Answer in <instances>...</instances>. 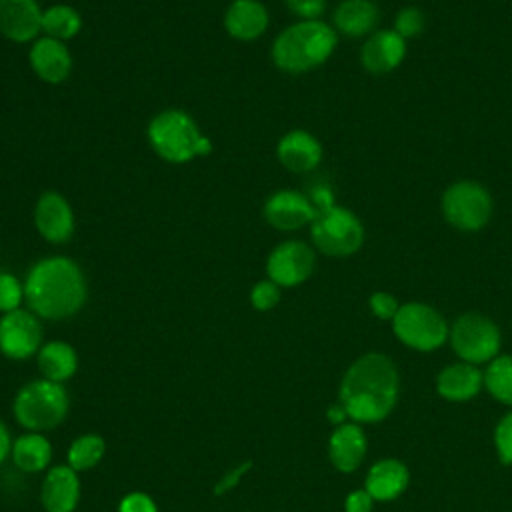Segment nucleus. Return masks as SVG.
<instances>
[{
  "mask_svg": "<svg viewBox=\"0 0 512 512\" xmlns=\"http://www.w3.org/2000/svg\"><path fill=\"white\" fill-rule=\"evenodd\" d=\"M400 394V374L394 360L382 352L356 358L342 376L338 400L356 424H376L390 416Z\"/></svg>",
  "mask_w": 512,
  "mask_h": 512,
  "instance_id": "nucleus-1",
  "label": "nucleus"
},
{
  "mask_svg": "<svg viewBox=\"0 0 512 512\" xmlns=\"http://www.w3.org/2000/svg\"><path fill=\"white\" fill-rule=\"evenodd\" d=\"M88 284L82 268L68 256L38 260L24 280L28 310L44 320H66L82 310Z\"/></svg>",
  "mask_w": 512,
  "mask_h": 512,
  "instance_id": "nucleus-2",
  "label": "nucleus"
},
{
  "mask_svg": "<svg viewBox=\"0 0 512 512\" xmlns=\"http://www.w3.org/2000/svg\"><path fill=\"white\" fill-rule=\"evenodd\" d=\"M338 34L322 20H300L284 28L272 42L270 56L278 70L304 74L324 64L336 50Z\"/></svg>",
  "mask_w": 512,
  "mask_h": 512,
  "instance_id": "nucleus-3",
  "label": "nucleus"
},
{
  "mask_svg": "<svg viewBox=\"0 0 512 512\" xmlns=\"http://www.w3.org/2000/svg\"><path fill=\"white\" fill-rule=\"evenodd\" d=\"M146 136L156 156L170 164H186L212 152V140L202 134L188 112L178 108L158 112L150 120Z\"/></svg>",
  "mask_w": 512,
  "mask_h": 512,
  "instance_id": "nucleus-4",
  "label": "nucleus"
},
{
  "mask_svg": "<svg viewBox=\"0 0 512 512\" xmlns=\"http://www.w3.org/2000/svg\"><path fill=\"white\" fill-rule=\"evenodd\" d=\"M12 410L22 428L30 432H44L64 422L70 410V396L62 382L38 378L18 390Z\"/></svg>",
  "mask_w": 512,
  "mask_h": 512,
  "instance_id": "nucleus-5",
  "label": "nucleus"
},
{
  "mask_svg": "<svg viewBox=\"0 0 512 512\" xmlns=\"http://www.w3.org/2000/svg\"><path fill=\"white\" fill-rule=\"evenodd\" d=\"M310 238L318 252L344 258L362 248L364 226L352 210L334 204L316 212L310 224Z\"/></svg>",
  "mask_w": 512,
  "mask_h": 512,
  "instance_id": "nucleus-6",
  "label": "nucleus"
},
{
  "mask_svg": "<svg viewBox=\"0 0 512 512\" xmlns=\"http://www.w3.org/2000/svg\"><path fill=\"white\" fill-rule=\"evenodd\" d=\"M392 332L404 346L418 352H432L450 336L446 318L424 302L400 304L392 318Z\"/></svg>",
  "mask_w": 512,
  "mask_h": 512,
  "instance_id": "nucleus-7",
  "label": "nucleus"
},
{
  "mask_svg": "<svg viewBox=\"0 0 512 512\" xmlns=\"http://www.w3.org/2000/svg\"><path fill=\"white\" fill-rule=\"evenodd\" d=\"M444 220L462 232L482 230L494 212V202L486 186L476 180H458L450 184L440 200Z\"/></svg>",
  "mask_w": 512,
  "mask_h": 512,
  "instance_id": "nucleus-8",
  "label": "nucleus"
},
{
  "mask_svg": "<svg viewBox=\"0 0 512 512\" xmlns=\"http://www.w3.org/2000/svg\"><path fill=\"white\" fill-rule=\"evenodd\" d=\"M450 346L462 362L486 364L492 362L502 344L496 322L480 312H464L450 326Z\"/></svg>",
  "mask_w": 512,
  "mask_h": 512,
  "instance_id": "nucleus-9",
  "label": "nucleus"
},
{
  "mask_svg": "<svg viewBox=\"0 0 512 512\" xmlns=\"http://www.w3.org/2000/svg\"><path fill=\"white\" fill-rule=\"evenodd\" d=\"M316 268L314 250L302 240H284L272 248L266 260L268 280L280 288L304 284Z\"/></svg>",
  "mask_w": 512,
  "mask_h": 512,
  "instance_id": "nucleus-10",
  "label": "nucleus"
},
{
  "mask_svg": "<svg viewBox=\"0 0 512 512\" xmlns=\"http://www.w3.org/2000/svg\"><path fill=\"white\" fill-rule=\"evenodd\" d=\"M42 348L40 318L24 308L0 318V352L10 360H26Z\"/></svg>",
  "mask_w": 512,
  "mask_h": 512,
  "instance_id": "nucleus-11",
  "label": "nucleus"
},
{
  "mask_svg": "<svg viewBox=\"0 0 512 512\" xmlns=\"http://www.w3.org/2000/svg\"><path fill=\"white\" fill-rule=\"evenodd\" d=\"M316 212L308 194L298 190H278L266 198L262 208L264 220L280 232H292L312 224Z\"/></svg>",
  "mask_w": 512,
  "mask_h": 512,
  "instance_id": "nucleus-12",
  "label": "nucleus"
},
{
  "mask_svg": "<svg viewBox=\"0 0 512 512\" xmlns=\"http://www.w3.org/2000/svg\"><path fill=\"white\" fill-rule=\"evenodd\" d=\"M34 226L50 244H64L74 234V210L70 202L56 190L38 196L34 206Z\"/></svg>",
  "mask_w": 512,
  "mask_h": 512,
  "instance_id": "nucleus-13",
  "label": "nucleus"
},
{
  "mask_svg": "<svg viewBox=\"0 0 512 512\" xmlns=\"http://www.w3.org/2000/svg\"><path fill=\"white\" fill-rule=\"evenodd\" d=\"M42 32V8L36 0H0V34L16 44L34 42Z\"/></svg>",
  "mask_w": 512,
  "mask_h": 512,
  "instance_id": "nucleus-14",
  "label": "nucleus"
},
{
  "mask_svg": "<svg viewBox=\"0 0 512 512\" xmlns=\"http://www.w3.org/2000/svg\"><path fill=\"white\" fill-rule=\"evenodd\" d=\"M406 56V40L396 30H378L368 36L360 48V64L366 72L380 76L402 64Z\"/></svg>",
  "mask_w": 512,
  "mask_h": 512,
  "instance_id": "nucleus-15",
  "label": "nucleus"
},
{
  "mask_svg": "<svg viewBox=\"0 0 512 512\" xmlns=\"http://www.w3.org/2000/svg\"><path fill=\"white\" fill-rule=\"evenodd\" d=\"M28 60L34 74L48 84H60L72 72V54L66 42L56 38L38 36L30 46Z\"/></svg>",
  "mask_w": 512,
  "mask_h": 512,
  "instance_id": "nucleus-16",
  "label": "nucleus"
},
{
  "mask_svg": "<svg viewBox=\"0 0 512 512\" xmlns=\"http://www.w3.org/2000/svg\"><path fill=\"white\" fill-rule=\"evenodd\" d=\"M40 502L46 512H74L80 502V478L68 464L48 470L40 486Z\"/></svg>",
  "mask_w": 512,
  "mask_h": 512,
  "instance_id": "nucleus-17",
  "label": "nucleus"
},
{
  "mask_svg": "<svg viewBox=\"0 0 512 512\" xmlns=\"http://www.w3.org/2000/svg\"><path fill=\"white\" fill-rule=\"evenodd\" d=\"M276 158L288 172H312L322 162V144L308 130H290L278 140Z\"/></svg>",
  "mask_w": 512,
  "mask_h": 512,
  "instance_id": "nucleus-18",
  "label": "nucleus"
},
{
  "mask_svg": "<svg viewBox=\"0 0 512 512\" xmlns=\"http://www.w3.org/2000/svg\"><path fill=\"white\" fill-rule=\"evenodd\" d=\"M368 438L360 424L344 422L334 428L328 440V458L332 466L344 474L354 472L366 458Z\"/></svg>",
  "mask_w": 512,
  "mask_h": 512,
  "instance_id": "nucleus-19",
  "label": "nucleus"
},
{
  "mask_svg": "<svg viewBox=\"0 0 512 512\" xmlns=\"http://www.w3.org/2000/svg\"><path fill=\"white\" fill-rule=\"evenodd\" d=\"M270 16L260 0H232L224 12L228 36L240 42L258 40L268 28Z\"/></svg>",
  "mask_w": 512,
  "mask_h": 512,
  "instance_id": "nucleus-20",
  "label": "nucleus"
},
{
  "mask_svg": "<svg viewBox=\"0 0 512 512\" xmlns=\"http://www.w3.org/2000/svg\"><path fill=\"white\" fill-rule=\"evenodd\" d=\"M484 386V372L468 362L444 366L436 376V392L448 402L472 400Z\"/></svg>",
  "mask_w": 512,
  "mask_h": 512,
  "instance_id": "nucleus-21",
  "label": "nucleus"
},
{
  "mask_svg": "<svg viewBox=\"0 0 512 512\" xmlns=\"http://www.w3.org/2000/svg\"><path fill=\"white\" fill-rule=\"evenodd\" d=\"M410 472L402 460L382 458L374 462L366 474L364 488L374 502H392L408 488Z\"/></svg>",
  "mask_w": 512,
  "mask_h": 512,
  "instance_id": "nucleus-22",
  "label": "nucleus"
},
{
  "mask_svg": "<svg viewBox=\"0 0 512 512\" xmlns=\"http://www.w3.org/2000/svg\"><path fill=\"white\" fill-rule=\"evenodd\" d=\"M378 20L380 8L372 0H342L332 14L334 30L350 38L370 34L378 26Z\"/></svg>",
  "mask_w": 512,
  "mask_h": 512,
  "instance_id": "nucleus-23",
  "label": "nucleus"
},
{
  "mask_svg": "<svg viewBox=\"0 0 512 512\" xmlns=\"http://www.w3.org/2000/svg\"><path fill=\"white\" fill-rule=\"evenodd\" d=\"M36 362L42 372V378L52 382H66L78 370V354L74 346L62 340L42 344V348L36 354Z\"/></svg>",
  "mask_w": 512,
  "mask_h": 512,
  "instance_id": "nucleus-24",
  "label": "nucleus"
},
{
  "mask_svg": "<svg viewBox=\"0 0 512 512\" xmlns=\"http://www.w3.org/2000/svg\"><path fill=\"white\" fill-rule=\"evenodd\" d=\"M12 462L22 472H40L52 460V444L40 432H26L12 442Z\"/></svg>",
  "mask_w": 512,
  "mask_h": 512,
  "instance_id": "nucleus-25",
  "label": "nucleus"
},
{
  "mask_svg": "<svg viewBox=\"0 0 512 512\" xmlns=\"http://www.w3.org/2000/svg\"><path fill=\"white\" fill-rule=\"evenodd\" d=\"M82 30V16L68 4H52L42 10V32L48 38L68 42Z\"/></svg>",
  "mask_w": 512,
  "mask_h": 512,
  "instance_id": "nucleus-26",
  "label": "nucleus"
},
{
  "mask_svg": "<svg viewBox=\"0 0 512 512\" xmlns=\"http://www.w3.org/2000/svg\"><path fill=\"white\" fill-rule=\"evenodd\" d=\"M484 388L498 402L512 406V356L498 354L484 370Z\"/></svg>",
  "mask_w": 512,
  "mask_h": 512,
  "instance_id": "nucleus-27",
  "label": "nucleus"
},
{
  "mask_svg": "<svg viewBox=\"0 0 512 512\" xmlns=\"http://www.w3.org/2000/svg\"><path fill=\"white\" fill-rule=\"evenodd\" d=\"M106 452V442L100 434H82L76 440H72L68 448V466L76 472H84L94 468Z\"/></svg>",
  "mask_w": 512,
  "mask_h": 512,
  "instance_id": "nucleus-28",
  "label": "nucleus"
},
{
  "mask_svg": "<svg viewBox=\"0 0 512 512\" xmlns=\"http://www.w3.org/2000/svg\"><path fill=\"white\" fill-rule=\"evenodd\" d=\"M24 302V284L10 272H0V312H14Z\"/></svg>",
  "mask_w": 512,
  "mask_h": 512,
  "instance_id": "nucleus-29",
  "label": "nucleus"
},
{
  "mask_svg": "<svg viewBox=\"0 0 512 512\" xmlns=\"http://www.w3.org/2000/svg\"><path fill=\"white\" fill-rule=\"evenodd\" d=\"M426 26V18H424V12L416 6H404L396 12L394 16V28L404 40L406 38H414L418 36Z\"/></svg>",
  "mask_w": 512,
  "mask_h": 512,
  "instance_id": "nucleus-30",
  "label": "nucleus"
},
{
  "mask_svg": "<svg viewBox=\"0 0 512 512\" xmlns=\"http://www.w3.org/2000/svg\"><path fill=\"white\" fill-rule=\"evenodd\" d=\"M494 448L498 460L506 466H512V412L504 414L494 428Z\"/></svg>",
  "mask_w": 512,
  "mask_h": 512,
  "instance_id": "nucleus-31",
  "label": "nucleus"
},
{
  "mask_svg": "<svg viewBox=\"0 0 512 512\" xmlns=\"http://www.w3.org/2000/svg\"><path fill=\"white\" fill-rule=\"evenodd\" d=\"M280 302V286L274 284L272 280H260L252 286L250 290V304L260 310V312H268L272 310L276 304Z\"/></svg>",
  "mask_w": 512,
  "mask_h": 512,
  "instance_id": "nucleus-32",
  "label": "nucleus"
},
{
  "mask_svg": "<svg viewBox=\"0 0 512 512\" xmlns=\"http://www.w3.org/2000/svg\"><path fill=\"white\" fill-rule=\"evenodd\" d=\"M368 306L372 310V314L380 320H390L396 316L400 304L398 300L390 294V292H384V290H378V292H372L370 300H368Z\"/></svg>",
  "mask_w": 512,
  "mask_h": 512,
  "instance_id": "nucleus-33",
  "label": "nucleus"
},
{
  "mask_svg": "<svg viewBox=\"0 0 512 512\" xmlns=\"http://www.w3.org/2000/svg\"><path fill=\"white\" fill-rule=\"evenodd\" d=\"M118 512H158V508L146 492H130L120 500Z\"/></svg>",
  "mask_w": 512,
  "mask_h": 512,
  "instance_id": "nucleus-34",
  "label": "nucleus"
},
{
  "mask_svg": "<svg viewBox=\"0 0 512 512\" xmlns=\"http://www.w3.org/2000/svg\"><path fill=\"white\" fill-rule=\"evenodd\" d=\"M284 4L302 20H318L326 8V0H284Z\"/></svg>",
  "mask_w": 512,
  "mask_h": 512,
  "instance_id": "nucleus-35",
  "label": "nucleus"
},
{
  "mask_svg": "<svg viewBox=\"0 0 512 512\" xmlns=\"http://www.w3.org/2000/svg\"><path fill=\"white\" fill-rule=\"evenodd\" d=\"M250 468H252V462H250V460H246V462L238 464L236 468H232L228 474H224V476L216 482L214 494H216V496H222V494H226L228 490H232V488L240 482V478H242Z\"/></svg>",
  "mask_w": 512,
  "mask_h": 512,
  "instance_id": "nucleus-36",
  "label": "nucleus"
},
{
  "mask_svg": "<svg viewBox=\"0 0 512 512\" xmlns=\"http://www.w3.org/2000/svg\"><path fill=\"white\" fill-rule=\"evenodd\" d=\"M372 506H374V498L368 494L366 488L352 490L344 500L346 512H372Z\"/></svg>",
  "mask_w": 512,
  "mask_h": 512,
  "instance_id": "nucleus-37",
  "label": "nucleus"
},
{
  "mask_svg": "<svg viewBox=\"0 0 512 512\" xmlns=\"http://www.w3.org/2000/svg\"><path fill=\"white\" fill-rule=\"evenodd\" d=\"M10 452H12V438L6 424L0 420V464L10 456Z\"/></svg>",
  "mask_w": 512,
  "mask_h": 512,
  "instance_id": "nucleus-38",
  "label": "nucleus"
},
{
  "mask_svg": "<svg viewBox=\"0 0 512 512\" xmlns=\"http://www.w3.org/2000/svg\"><path fill=\"white\" fill-rule=\"evenodd\" d=\"M326 418H328V422H330V424L340 426V424H344V422H346L348 414H346L344 406L338 402V404H332V406L326 410Z\"/></svg>",
  "mask_w": 512,
  "mask_h": 512,
  "instance_id": "nucleus-39",
  "label": "nucleus"
},
{
  "mask_svg": "<svg viewBox=\"0 0 512 512\" xmlns=\"http://www.w3.org/2000/svg\"><path fill=\"white\" fill-rule=\"evenodd\" d=\"M246 512H248V510H246Z\"/></svg>",
  "mask_w": 512,
  "mask_h": 512,
  "instance_id": "nucleus-40",
  "label": "nucleus"
}]
</instances>
